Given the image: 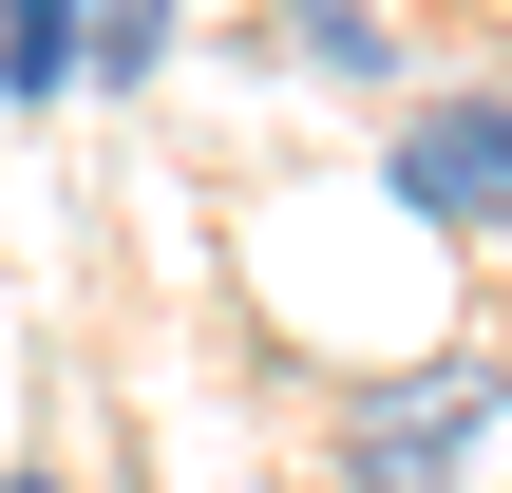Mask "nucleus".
Returning <instances> with one entry per match:
<instances>
[{
    "label": "nucleus",
    "instance_id": "1",
    "mask_svg": "<svg viewBox=\"0 0 512 493\" xmlns=\"http://www.w3.org/2000/svg\"><path fill=\"white\" fill-rule=\"evenodd\" d=\"M512 437V361H418L399 399H361L342 493H475V456Z\"/></svg>",
    "mask_w": 512,
    "mask_h": 493
},
{
    "label": "nucleus",
    "instance_id": "2",
    "mask_svg": "<svg viewBox=\"0 0 512 493\" xmlns=\"http://www.w3.org/2000/svg\"><path fill=\"white\" fill-rule=\"evenodd\" d=\"M399 209L456 228V247H494L512 228V95H418L399 114Z\"/></svg>",
    "mask_w": 512,
    "mask_h": 493
},
{
    "label": "nucleus",
    "instance_id": "3",
    "mask_svg": "<svg viewBox=\"0 0 512 493\" xmlns=\"http://www.w3.org/2000/svg\"><path fill=\"white\" fill-rule=\"evenodd\" d=\"M95 57V0H0V95H76Z\"/></svg>",
    "mask_w": 512,
    "mask_h": 493
},
{
    "label": "nucleus",
    "instance_id": "4",
    "mask_svg": "<svg viewBox=\"0 0 512 493\" xmlns=\"http://www.w3.org/2000/svg\"><path fill=\"white\" fill-rule=\"evenodd\" d=\"M285 38H304L323 76H399V19H380V0H285Z\"/></svg>",
    "mask_w": 512,
    "mask_h": 493
},
{
    "label": "nucleus",
    "instance_id": "5",
    "mask_svg": "<svg viewBox=\"0 0 512 493\" xmlns=\"http://www.w3.org/2000/svg\"><path fill=\"white\" fill-rule=\"evenodd\" d=\"M171 57V0H95V76H152Z\"/></svg>",
    "mask_w": 512,
    "mask_h": 493
},
{
    "label": "nucleus",
    "instance_id": "6",
    "mask_svg": "<svg viewBox=\"0 0 512 493\" xmlns=\"http://www.w3.org/2000/svg\"><path fill=\"white\" fill-rule=\"evenodd\" d=\"M0 493H57V475H0Z\"/></svg>",
    "mask_w": 512,
    "mask_h": 493
}]
</instances>
